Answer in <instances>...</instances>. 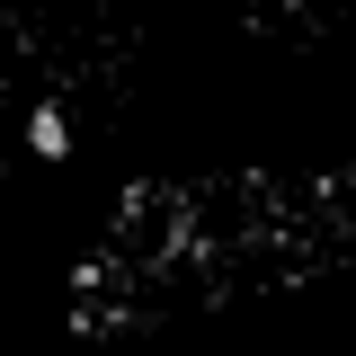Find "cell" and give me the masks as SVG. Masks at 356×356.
Returning <instances> with one entry per match:
<instances>
[{
    "label": "cell",
    "instance_id": "obj_1",
    "mask_svg": "<svg viewBox=\"0 0 356 356\" xmlns=\"http://www.w3.org/2000/svg\"><path fill=\"white\" fill-rule=\"evenodd\" d=\"M170 232H143L125 214L116 241H98L89 276H116V303L125 312H187V303H222V294H267V285H294L321 276L330 259H356V241H330V214H348L356 187H276V178H241V222L214 232L205 196H152Z\"/></svg>",
    "mask_w": 356,
    "mask_h": 356
}]
</instances>
